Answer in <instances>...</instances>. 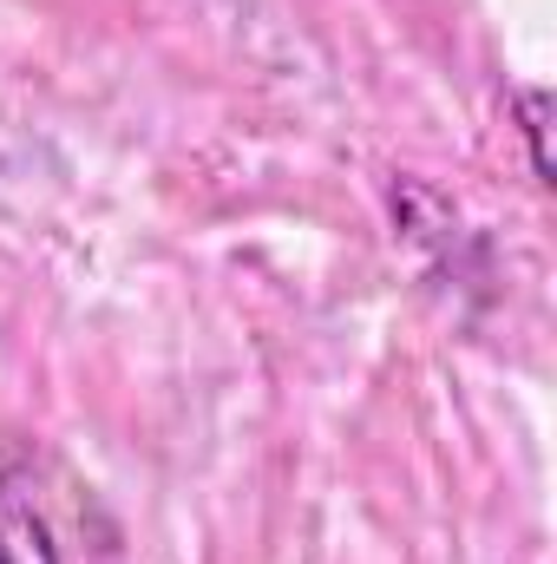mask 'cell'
<instances>
[{"label": "cell", "instance_id": "obj_1", "mask_svg": "<svg viewBox=\"0 0 557 564\" xmlns=\"http://www.w3.org/2000/svg\"><path fill=\"white\" fill-rule=\"evenodd\" d=\"M0 564H59L53 525L33 499V466L7 426H0Z\"/></svg>", "mask_w": 557, "mask_h": 564}, {"label": "cell", "instance_id": "obj_2", "mask_svg": "<svg viewBox=\"0 0 557 564\" xmlns=\"http://www.w3.org/2000/svg\"><path fill=\"white\" fill-rule=\"evenodd\" d=\"M512 112H518V132H525V151H532V177L551 184V151H545V132H551V93H545V86H518V93H512Z\"/></svg>", "mask_w": 557, "mask_h": 564}]
</instances>
